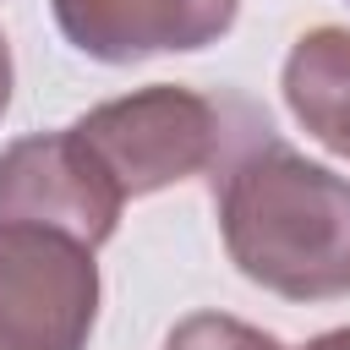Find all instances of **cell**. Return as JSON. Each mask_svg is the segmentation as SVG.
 <instances>
[{"instance_id":"obj_2","label":"cell","mask_w":350,"mask_h":350,"mask_svg":"<svg viewBox=\"0 0 350 350\" xmlns=\"http://www.w3.org/2000/svg\"><path fill=\"white\" fill-rule=\"evenodd\" d=\"M71 131L88 142V153L104 164V175L120 186V197H153L191 175H219V164L268 131L246 104H219L180 82H153L120 98L93 104Z\"/></svg>"},{"instance_id":"obj_5","label":"cell","mask_w":350,"mask_h":350,"mask_svg":"<svg viewBox=\"0 0 350 350\" xmlns=\"http://www.w3.org/2000/svg\"><path fill=\"white\" fill-rule=\"evenodd\" d=\"M60 38L104 66H131L148 55H191L219 44L241 0H49Z\"/></svg>"},{"instance_id":"obj_1","label":"cell","mask_w":350,"mask_h":350,"mask_svg":"<svg viewBox=\"0 0 350 350\" xmlns=\"http://www.w3.org/2000/svg\"><path fill=\"white\" fill-rule=\"evenodd\" d=\"M219 235L241 279L279 301L350 295V180L273 131L241 142L213 175Z\"/></svg>"},{"instance_id":"obj_9","label":"cell","mask_w":350,"mask_h":350,"mask_svg":"<svg viewBox=\"0 0 350 350\" xmlns=\"http://www.w3.org/2000/svg\"><path fill=\"white\" fill-rule=\"evenodd\" d=\"M11 109V44H5V33H0V115Z\"/></svg>"},{"instance_id":"obj_4","label":"cell","mask_w":350,"mask_h":350,"mask_svg":"<svg viewBox=\"0 0 350 350\" xmlns=\"http://www.w3.org/2000/svg\"><path fill=\"white\" fill-rule=\"evenodd\" d=\"M120 208V186L104 175V164L71 126L16 137L0 153V224L55 230L98 252L115 235Z\"/></svg>"},{"instance_id":"obj_8","label":"cell","mask_w":350,"mask_h":350,"mask_svg":"<svg viewBox=\"0 0 350 350\" xmlns=\"http://www.w3.org/2000/svg\"><path fill=\"white\" fill-rule=\"evenodd\" d=\"M301 350H350V323H345V328H328V334H317V339H306Z\"/></svg>"},{"instance_id":"obj_6","label":"cell","mask_w":350,"mask_h":350,"mask_svg":"<svg viewBox=\"0 0 350 350\" xmlns=\"http://www.w3.org/2000/svg\"><path fill=\"white\" fill-rule=\"evenodd\" d=\"M279 88L295 126L350 164V27L323 22L301 33L284 55Z\"/></svg>"},{"instance_id":"obj_3","label":"cell","mask_w":350,"mask_h":350,"mask_svg":"<svg viewBox=\"0 0 350 350\" xmlns=\"http://www.w3.org/2000/svg\"><path fill=\"white\" fill-rule=\"evenodd\" d=\"M93 323V246L33 224H0V350H88Z\"/></svg>"},{"instance_id":"obj_7","label":"cell","mask_w":350,"mask_h":350,"mask_svg":"<svg viewBox=\"0 0 350 350\" xmlns=\"http://www.w3.org/2000/svg\"><path fill=\"white\" fill-rule=\"evenodd\" d=\"M164 350H284L273 334H262L246 317L230 312H191L164 334Z\"/></svg>"}]
</instances>
